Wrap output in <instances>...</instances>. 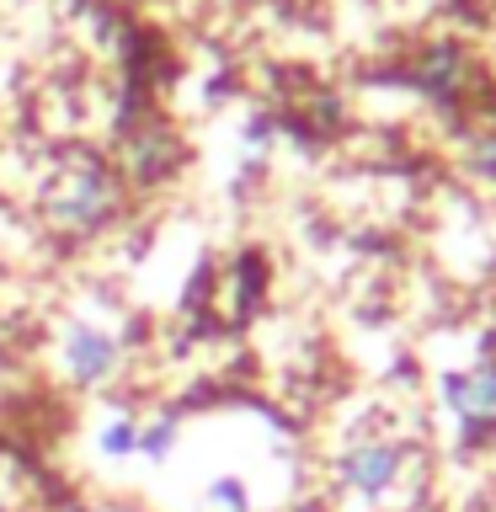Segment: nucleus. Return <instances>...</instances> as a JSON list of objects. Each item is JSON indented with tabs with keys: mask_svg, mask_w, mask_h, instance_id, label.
<instances>
[{
	"mask_svg": "<svg viewBox=\"0 0 496 512\" xmlns=\"http://www.w3.org/2000/svg\"><path fill=\"white\" fill-rule=\"evenodd\" d=\"M123 214V176L118 166H107L102 155H75L64 160L59 182L43 192V219L54 235L91 240L107 224H118Z\"/></svg>",
	"mask_w": 496,
	"mask_h": 512,
	"instance_id": "nucleus-1",
	"label": "nucleus"
},
{
	"mask_svg": "<svg viewBox=\"0 0 496 512\" xmlns=\"http://www.w3.org/2000/svg\"><path fill=\"white\" fill-rule=\"evenodd\" d=\"M59 368L80 390H102L123 374V336L96 320H70L59 331Z\"/></svg>",
	"mask_w": 496,
	"mask_h": 512,
	"instance_id": "nucleus-2",
	"label": "nucleus"
},
{
	"mask_svg": "<svg viewBox=\"0 0 496 512\" xmlns=\"http://www.w3.org/2000/svg\"><path fill=\"white\" fill-rule=\"evenodd\" d=\"M176 155L182 144L160 118H139L134 128H123V160H118V176L123 182H139V187H155L176 171Z\"/></svg>",
	"mask_w": 496,
	"mask_h": 512,
	"instance_id": "nucleus-3",
	"label": "nucleus"
},
{
	"mask_svg": "<svg viewBox=\"0 0 496 512\" xmlns=\"http://www.w3.org/2000/svg\"><path fill=\"white\" fill-rule=\"evenodd\" d=\"M342 486L358 491V496H384L400 480V470H406V454H400L395 443H358L342 454Z\"/></svg>",
	"mask_w": 496,
	"mask_h": 512,
	"instance_id": "nucleus-4",
	"label": "nucleus"
},
{
	"mask_svg": "<svg viewBox=\"0 0 496 512\" xmlns=\"http://www.w3.org/2000/svg\"><path fill=\"white\" fill-rule=\"evenodd\" d=\"M448 406L464 422V432H486L496 427V363H475L470 374H454L443 384Z\"/></svg>",
	"mask_w": 496,
	"mask_h": 512,
	"instance_id": "nucleus-5",
	"label": "nucleus"
},
{
	"mask_svg": "<svg viewBox=\"0 0 496 512\" xmlns=\"http://www.w3.org/2000/svg\"><path fill=\"white\" fill-rule=\"evenodd\" d=\"M176 443H182V416L176 411H155L150 422H139V459L166 464L176 454Z\"/></svg>",
	"mask_w": 496,
	"mask_h": 512,
	"instance_id": "nucleus-6",
	"label": "nucleus"
},
{
	"mask_svg": "<svg viewBox=\"0 0 496 512\" xmlns=\"http://www.w3.org/2000/svg\"><path fill=\"white\" fill-rule=\"evenodd\" d=\"M96 448H102V459H134L139 454V422L134 416H107L102 432H96Z\"/></svg>",
	"mask_w": 496,
	"mask_h": 512,
	"instance_id": "nucleus-7",
	"label": "nucleus"
},
{
	"mask_svg": "<svg viewBox=\"0 0 496 512\" xmlns=\"http://www.w3.org/2000/svg\"><path fill=\"white\" fill-rule=\"evenodd\" d=\"M208 502H214V512H251V486L240 475H214L208 480Z\"/></svg>",
	"mask_w": 496,
	"mask_h": 512,
	"instance_id": "nucleus-8",
	"label": "nucleus"
}]
</instances>
